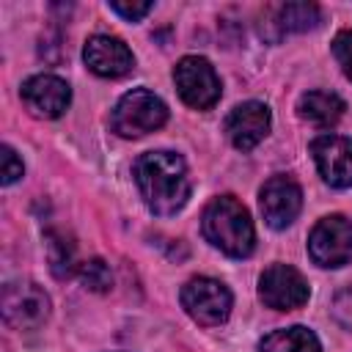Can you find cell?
Instances as JSON below:
<instances>
[{"label": "cell", "instance_id": "277c9868", "mask_svg": "<svg viewBox=\"0 0 352 352\" xmlns=\"http://www.w3.org/2000/svg\"><path fill=\"white\" fill-rule=\"evenodd\" d=\"M182 308L198 324H223L231 314V292L214 278H190L182 286Z\"/></svg>", "mask_w": 352, "mask_h": 352}, {"label": "cell", "instance_id": "9a60e30c", "mask_svg": "<svg viewBox=\"0 0 352 352\" xmlns=\"http://www.w3.org/2000/svg\"><path fill=\"white\" fill-rule=\"evenodd\" d=\"M258 349L261 352H322V344L314 330L302 324H292V327H280L264 336Z\"/></svg>", "mask_w": 352, "mask_h": 352}, {"label": "cell", "instance_id": "8fae6325", "mask_svg": "<svg viewBox=\"0 0 352 352\" xmlns=\"http://www.w3.org/2000/svg\"><path fill=\"white\" fill-rule=\"evenodd\" d=\"M319 176L330 187H352V140L341 135H319L311 143Z\"/></svg>", "mask_w": 352, "mask_h": 352}, {"label": "cell", "instance_id": "d6986e66", "mask_svg": "<svg viewBox=\"0 0 352 352\" xmlns=\"http://www.w3.org/2000/svg\"><path fill=\"white\" fill-rule=\"evenodd\" d=\"M333 55L341 66V72L346 74V80H352V30H341L333 38Z\"/></svg>", "mask_w": 352, "mask_h": 352}, {"label": "cell", "instance_id": "44dd1931", "mask_svg": "<svg viewBox=\"0 0 352 352\" xmlns=\"http://www.w3.org/2000/svg\"><path fill=\"white\" fill-rule=\"evenodd\" d=\"M110 6V11H116L118 16H124V19H129V22H135V19H143L148 11H151V3H126V0H110L107 3Z\"/></svg>", "mask_w": 352, "mask_h": 352}, {"label": "cell", "instance_id": "7402d4cb", "mask_svg": "<svg viewBox=\"0 0 352 352\" xmlns=\"http://www.w3.org/2000/svg\"><path fill=\"white\" fill-rule=\"evenodd\" d=\"M333 316L338 319V324H344L346 330H352V289H344L336 294L333 300Z\"/></svg>", "mask_w": 352, "mask_h": 352}, {"label": "cell", "instance_id": "9c48e42d", "mask_svg": "<svg viewBox=\"0 0 352 352\" xmlns=\"http://www.w3.org/2000/svg\"><path fill=\"white\" fill-rule=\"evenodd\" d=\"M258 206H261V214L270 228L292 226L302 209L300 184L289 176H272L270 182H264V187L258 192Z\"/></svg>", "mask_w": 352, "mask_h": 352}, {"label": "cell", "instance_id": "e0dca14e", "mask_svg": "<svg viewBox=\"0 0 352 352\" xmlns=\"http://www.w3.org/2000/svg\"><path fill=\"white\" fill-rule=\"evenodd\" d=\"M47 256H50V270L55 278H69L80 267V264H74V248L58 231L47 234Z\"/></svg>", "mask_w": 352, "mask_h": 352}, {"label": "cell", "instance_id": "30bf717a", "mask_svg": "<svg viewBox=\"0 0 352 352\" xmlns=\"http://www.w3.org/2000/svg\"><path fill=\"white\" fill-rule=\"evenodd\" d=\"M22 102L36 118H58L72 102V88L58 74H33L22 82Z\"/></svg>", "mask_w": 352, "mask_h": 352}, {"label": "cell", "instance_id": "5b68a950", "mask_svg": "<svg viewBox=\"0 0 352 352\" xmlns=\"http://www.w3.org/2000/svg\"><path fill=\"white\" fill-rule=\"evenodd\" d=\"M3 319L16 330H33L50 316V297L33 280H11L3 286Z\"/></svg>", "mask_w": 352, "mask_h": 352}, {"label": "cell", "instance_id": "4fadbf2b", "mask_svg": "<svg viewBox=\"0 0 352 352\" xmlns=\"http://www.w3.org/2000/svg\"><path fill=\"white\" fill-rule=\"evenodd\" d=\"M270 124H272V118H270V107L267 104H261V102H242V104H236L228 113L226 135H228V140L236 148L250 151V148H256L267 138Z\"/></svg>", "mask_w": 352, "mask_h": 352}, {"label": "cell", "instance_id": "ffe728a7", "mask_svg": "<svg viewBox=\"0 0 352 352\" xmlns=\"http://www.w3.org/2000/svg\"><path fill=\"white\" fill-rule=\"evenodd\" d=\"M0 168H3L0 170L3 184H14L25 173V165H22V160L16 157V151L11 146H0Z\"/></svg>", "mask_w": 352, "mask_h": 352}, {"label": "cell", "instance_id": "6da1fadb", "mask_svg": "<svg viewBox=\"0 0 352 352\" xmlns=\"http://www.w3.org/2000/svg\"><path fill=\"white\" fill-rule=\"evenodd\" d=\"M135 184L148 212L170 217L190 198L187 165L176 151H146L135 162Z\"/></svg>", "mask_w": 352, "mask_h": 352}, {"label": "cell", "instance_id": "5bb4252c", "mask_svg": "<svg viewBox=\"0 0 352 352\" xmlns=\"http://www.w3.org/2000/svg\"><path fill=\"white\" fill-rule=\"evenodd\" d=\"M344 110H346L344 99L338 94H333V91H308L297 102L300 118H305L308 124L322 126V129L338 124V118L344 116Z\"/></svg>", "mask_w": 352, "mask_h": 352}, {"label": "cell", "instance_id": "ba28073f", "mask_svg": "<svg viewBox=\"0 0 352 352\" xmlns=\"http://www.w3.org/2000/svg\"><path fill=\"white\" fill-rule=\"evenodd\" d=\"M308 280L302 278L300 270L289 264H272L261 272L258 278V297L264 305L275 311H294L308 302Z\"/></svg>", "mask_w": 352, "mask_h": 352}, {"label": "cell", "instance_id": "52a82bcc", "mask_svg": "<svg viewBox=\"0 0 352 352\" xmlns=\"http://www.w3.org/2000/svg\"><path fill=\"white\" fill-rule=\"evenodd\" d=\"M308 253L319 267H344L352 258V223L344 214L322 217L308 234Z\"/></svg>", "mask_w": 352, "mask_h": 352}, {"label": "cell", "instance_id": "7a4b0ae2", "mask_svg": "<svg viewBox=\"0 0 352 352\" xmlns=\"http://www.w3.org/2000/svg\"><path fill=\"white\" fill-rule=\"evenodd\" d=\"M201 231L212 248L231 258H245L253 253L256 231L248 209L234 195H220L206 204L201 214Z\"/></svg>", "mask_w": 352, "mask_h": 352}, {"label": "cell", "instance_id": "2e32d148", "mask_svg": "<svg viewBox=\"0 0 352 352\" xmlns=\"http://www.w3.org/2000/svg\"><path fill=\"white\" fill-rule=\"evenodd\" d=\"M322 22V11L314 3H286L278 8V28L280 33H302Z\"/></svg>", "mask_w": 352, "mask_h": 352}, {"label": "cell", "instance_id": "8992f818", "mask_svg": "<svg viewBox=\"0 0 352 352\" xmlns=\"http://www.w3.org/2000/svg\"><path fill=\"white\" fill-rule=\"evenodd\" d=\"M173 80L179 88V96L195 110H209L220 99V91H223L214 66L201 55L182 58L173 69Z\"/></svg>", "mask_w": 352, "mask_h": 352}, {"label": "cell", "instance_id": "7c38bea8", "mask_svg": "<svg viewBox=\"0 0 352 352\" xmlns=\"http://www.w3.org/2000/svg\"><path fill=\"white\" fill-rule=\"evenodd\" d=\"M82 58H85V66L99 77H124L135 66L132 50L121 38L104 36V33H96L85 41Z\"/></svg>", "mask_w": 352, "mask_h": 352}, {"label": "cell", "instance_id": "ac0fdd59", "mask_svg": "<svg viewBox=\"0 0 352 352\" xmlns=\"http://www.w3.org/2000/svg\"><path fill=\"white\" fill-rule=\"evenodd\" d=\"M77 275H80V280L85 283V289H91V292H107V289L113 286V272H110V267H107L102 258H88V261H82V264L77 267Z\"/></svg>", "mask_w": 352, "mask_h": 352}, {"label": "cell", "instance_id": "3957f363", "mask_svg": "<svg viewBox=\"0 0 352 352\" xmlns=\"http://www.w3.org/2000/svg\"><path fill=\"white\" fill-rule=\"evenodd\" d=\"M168 121V107L165 102L146 91V88H135L129 94H124L118 99V104L113 107V129L121 138H143L154 129H160Z\"/></svg>", "mask_w": 352, "mask_h": 352}]
</instances>
